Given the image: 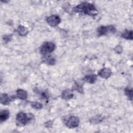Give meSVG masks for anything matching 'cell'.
Wrapping results in <instances>:
<instances>
[{"instance_id": "6da1fadb", "label": "cell", "mask_w": 133, "mask_h": 133, "mask_svg": "<svg viewBox=\"0 0 133 133\" xmlns=\"http://www.w3.org/2000/svg\"><path fill=\"white\" fill-rule=\"evenodd\" d=\"M73 11L76 13H83L92 17L98 14V10L95 6L91 3L83 2L73 8Z\"/></svg>"}, {"instance_id": "7a4b0ae2", "label": "cell", "mask_w": 133, "mask_h": 133, "mask_svg": "<svg viewBox=\"0 0 133 133\" xmlns=\"http://www.w3.org/2000/svg\"><path fill=\"white\" fill-rule=\"evenodd\" d=\"M33 115L31 114H26L23 112H20L16 115V119L17 125H25L32 118Z\"/></svg>"}, {"instance_id": "3957f363", "label": "cell", "mask_w": 133, "mask_h": 133, "mask_svg": "<svg viewBox=\"0 0 133 133\" xmlns=\"http://www.w3.org/2000/svg\"><path fill=\"white\" fill-rule=\"evenodd\" d=\"M64 124L69 128H74L77 127L79 124V118L74 115L67 116L63 119Z\"/></svg>"}, {"instance_id": "277c9868", "label": "cell", "mask_w": 133, "mask_h": 133, "mask_svg": "<svg viewBox=\"0 0 133 133\" xmlns=\"http://www.w3.org/2000/svg\"><path fill=\"white\" fill-rule=\"evenodd\" d=\"M56 47L55 44L52 42H46L42 44L40 48V52L44 56L51 53Z\"/></svg>"}, {"instance_id": "5b68a950", "label": "cell", "mask_w": 133, "mask_h": 133, "mask_svg": "<svg viewBox=\"0 0 133 133\" xmlns=\"http://www.w3.org/2000/svg\"><path fill=\"white\" fill-rule=\"evenodd\" d=\"M116 32V29L113 25L108 26H101L97 29V34L99 36H101L107 34L108 32L115 33Z\"/></svg>"}, {"instance_id": "8992f818", "label": "cell", "mask_w": 133, "mask_h": 133, "mask_svg": "<svg viewBox=\"0 0 133 133\" xmlns=\"http://www.w3.org/2000/svg\"><path fill=\"white\" fill-rule=\"evenodd\" d=\"M46 22L50 26L56 27L61 22V19L59 16L52 15L46 18Z\"/></svg>"}, {"instance_id": "52a82bcc", "label": "cell", "mask_w": 133, "mask_h": 133, "mask_svg": "<svg viewBox=\"0 0 133 133\" xmlns=\"http://www.w3.org/2000/svg\"><path fill=\"white\" fill-rule=\"evenodd\" d=\"M17 97L15 95L9 96L7 94H2L1 95V103L3 105H7L10 103L11 101L16 99Z\"/></svg>"}, {"instance_id": "ba28073f", "label": "cell", "mask_w": 133, "mask_h": 133, "mask_svg": "<svg viewBox=\"0 0 133 133\" xmlns=\"http://www.w3.org/2000/svg\"><path fill=\"white\" fill-rule=\"evenodd\" d=\"M112 75V71L110 69L104 68L101 69L98 72V75L101 78L107 79L109 78Z\"/></svg>"}, {"instance_id": "9c48e42d", "label": "cell", "mask_w": 133, "mask_h": 133, "mask_svg": "<svg viewBox=\"0 0 133 133\" xmlns=\"http://www.w3.org/2000/svg\"><path fill=\"white\" fill-rule=\"evenodd\" d=\"M73 94L72 90L70 89H65L62 92L61 98L64 100H70L73 97Z\"/></svg>"}, {"instance_id": "30bf717a", "label": "cell", "mask_w": 133, "mask_h": 133, "mask_svg": "<svg viewBox=\"0 0 133 133\" xmlns=\"http://www.w3.org/2000/svg\"><path fill=\"white\" fill-rule=\"evenodd\" d=\"M97 78V75L96 74H89L86 75L83 78V80L85 82H87L89 84H94L95 83Z\"/></svg>"}, {"instance_id": "8fae6325", "label": "cell", "mask_w": 133, "mask_h": 133, "mask_svg": "<svg viewBox=\"0 0 133 133\" xmlns=\"http://www.w3.org/2000/svg\"><path fill=\"white\" fill-rule=\"evenodd\" d=\"M16 97L21 100H26L27 99L28 94L25 90L22 89H18L16 90Z\"/></svg>"}, {"instance_id": "7c38bea8", "label": "cell", "mask_w": 133, "mask_h": 133, "mask_svg": "<svg viewBox=\"0 0 133 133\" xmlns=\"http://www.w3.org/2000/svg\"><path fill=\"white\" fill-rule=\"evenodd\" d=\"M16 31L18 34L21 36H25L28 33V28L21 25H20L18 26Z\"/></svg>"}, {"instance_id": "4fadbf2b", "label": "cell", "mask_w": 133, "mask_h": 133, "mask_svg": "<svg viewBox=\"0 0 133 133\" xmlns=\"http://www.w3.org/2000/svg\"><path fill=\"white\" fill-rule=\"evenodd\" d=\"M104 117L103 116H102L101 115H97L96 116H94V117H92V118H91V119L89 120L90 122L93 124H97L100 123V122H101L103 119Z\"/></svg>"}, {"instance_id": "5bb4252c", "label": "cell", "mask_w": 133, "mask_h": 133, "mask_svg": "<svg viewBox=\"0 0 133 133\" xmlns=\"http://www.w3.org/2000/svg\"><path fill=\"white\" fill-rule=\"evenodd\" d=\"M121 36L125 39L128 40L132 39V30H125L121 34Z\"/></svg>"}, {"instance_id": "9a60e30c", "label": "cell", "mask_w": 133, "mask_h": 133, "mask_svg": "<svg viewBox=\"0 0 133 133\" xmlns=\"http://www.w3.org/2000/svg\"><path fill=\"white\" fill-rule=\"evenodd\" d=\"M9 116V112L7 110H3L0 113V120L1 122L6 121Z\"/></svg>"}, {"instance_id": "2e32d148", "label": "cell", "mask_w": 133, "mask_h": 133, "mask_svg": "<svg viewBox=\"0 0 133 133\" xmlns=\"http://www.w3.org/2000/svg\"><path fill=\"white\" fill-rule=\"evenodd\" d=\"M73 90H76L78 92L81 94H83L84 89L83 87V85L81 84V83L75 82L73 86Z\"/></svg>"}, {"instance_id": "e0dca14e", "label": "cell", "mask_w": 133, "mask_h": 133, "mask_svg": "<svg viewBox=\"0 0 133 133\" xmlns=\"http://www.w3.org/2000/svg\"><path fill=\"white\" fill-rule=\"evenodd\" d=\"M124 92L129 100H132V89L129 87H126L124 89Z\"/></svg>"}, {"instance_id": "ac0fdd59", "label": "cell", "mask_w": 133, "mask_h": 133, "mask_svg": "<svg viewBox=\"0 0 133 133\" xmlns=\"http://www.w3.org/2000/svg\"><path fill=\"white\" fill-rule=\"evenodd\" d=\"M31 105L33 109L36 110H39L43 108V105L38 102H32L31 103Z\"/></svg>"}, {"instance_id": "d6986e66", "label": "cell", "mask_w": 133, "mask_h": 133, "mask_svg": "<svg viewBox=\"0 0 133 133\" xmlns=\"http://www.w3.org/2000/svg\"><path fill=\"white\" fill-rule=\"evenodd\" d=\"M45 62L49 65H54L56 62V60L54 57H52L51 56H48L46 58V60H45Z\"/></svg>"}, {"instance_id": "ffe728a7", "label": "cell", "mask_w": 133, "mask_h": 133, "mask_svg": "<svg viewBox=\"0 0 133 133\" xmlns=\"http://www.w3.org/2000/svg\"><path fill=\"white\" fill-rule=\"evenodd\" d=\"M114 50L115 51V52H116L118 54H121L122 51H123V48L120 45H117L114 48Z\"/></svg>"}, {"instance_id": "44dd1931", "label": "cell", "mask_w": 133, "mask_h": 133, "mask_svg": "<svg viewBox=\"0 0 133 133\" xmlns=\"http://www.w3.org/2000/svg\"><path fill=\"white\" fill-rule=\"evenodd\" d=\"M11 37H12V34L11 35H5L3 37V39L4 40V41L6 43H7L8 42H9L11 39Z\"/></svg>"}, {"instance_id": "7402d4cb", "label": "cell", "mask_w": 133, "mask_h": 133, "mask_svg": "<svg viewBox=\"0 0 133 133\" xmlns=\"http://www.w3.org/2000/svg\"><path fill=\"white\" fill-rule=\"evenodd\" d=\"M52 125V122L51 121H48L45 123V126L47 128H50L51 127Z\"/></svg>"}]
</instances>
